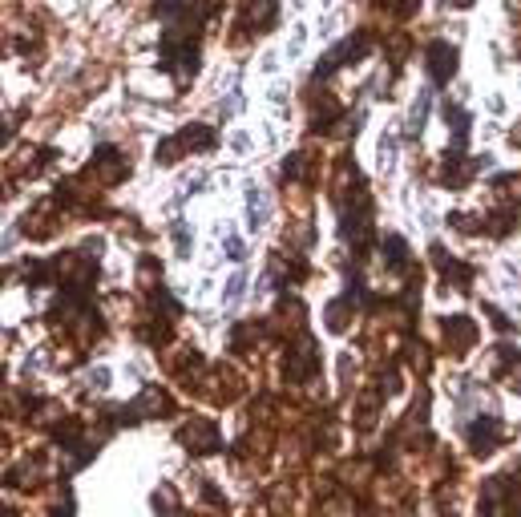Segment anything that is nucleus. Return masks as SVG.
Segmentation results:
<instances>
[{"instance_id":"f03ea898","label":"nucleus","mask_w":521,"mask_h":517,"mask_svg":"<svg viewBox=\"0 0 521 517\" xmlns=\"http://www.w3.org/2000/svg\"><path fill=\"white\" fill-rule=\"evenodd\" d=\"M368 49H372V33H364V29H360V33H352L348 41H340V45H336L332 53H324V57H320V69H316V73H320V77H328V73H336V69H344L348 61H356V57H364Z\"/></svg>"},{"instance_id":"9d476101","label":"nucleus","mask_w":521,"mask_h":517,"mask_svg":"<svg viewBox=\"0 0 521 517\" xmlns=\"http://www.w3.org/2000/svg\"><path fill=\"white\" fill-rule=\"evenodd\" d=\"M243 287H247V279H243V275H235V279L227 283V303H239V299H243Z\"/></svg>"},{"instance_id":"1a4fd4ad","label":"nucleus","mask_w":521,"mask_h":517,"mask_svg":"<svg viewBox=\"0 0 521 517\" xmlns=\"http://www.w3.org/2000/svg\"><path fill=\"white\" fill-rule=\"evenodd\" d=\"M247 211H251V231L263 227V202H259V190H247Z\"/></svg>"},{"instance_id":"20e7f679","label":"nucleus","mask_w":521,"mask_h":517,"mask_svg":"<svg viewBox=\"0 0 521 517\" xmlns=\"http://www.w3.org/2000/svg\"><path fill=\"white\" fill-rule=\"evenodd\" d=\"M501 441H505V429H501V421H493V417H477V421L469 425V445H473V453H477V457L493 453Z\"/></svg>"},{"instance_id":"39448f33","label":"nucleus","mask_w":521,"mask_h":517,"mask_svg":"<svg viewBox=\"0 0 521 517\" xmlns=\"http://www.w3.org/2000/svg\"><path fill=\"white\" fill-rule=\"evenodd\" d=\"M425 61H429V77H433L437 85H445V81L453 77V69H457V49H453L449 41H433V45L425 49Z\"/></svg>"},{"instance_id":"f8f14e48","label":"nucleus","mask_w":521,"mask_h":517,"mask_svg":"<svg viewBox=\"0 0 521 517\" xmlns=\"http://www.w3.org/2000/svg\"><path fill=\"white\" fill-rule=\"evenodd\" d=\"M227 255H235V263H239V259H243V243H239V239H231V243H227Z\"/></svg>"},{"instance_id":"9b49d317","label":"nucleus","mask_w":521,"mask_h":517,"mask_svg":"<svg viewBox=\"0 0 521 517\" xmlns=\"http://www.w3.org/2000/svg\"><path fill=\"white\" fill-rule=\"evenodd\" d=\"M489 320H493V328H501V332H509V328H513V324H509V320L497 312V307H489Z\"/></svg>"},{"instance_id":"423d86ee","label":"nucleus","mask_w":521,"mask_h":517,"mask_svg":"<svg viewBox=\"0 0 521 517\" xmlns=\"http://www.w3.org/2000/svg\"><path fill=\"white\" fill-rule=\"evenodd\" d=\"M275 0H243V25L247 29H255V33H263L267 25H275Z\"/></svg>"},{"instance_id":"6e6552de","label":"nucleus","mask_w":521,"mask_h":517,"mask_svg":"<svg viewBox=\"0 0 521 517\" xmlns=\"http://www.w3.org/2000/svg\"><path fill=\"white\" fill-rule=\"evenodd\" d=\"M425 118H429V93H421V101H416V110H412V122H408V126H412L408 134H412V138L421 134V122H425Z\"/></svg>"},{"instance_id":"0eeeda50","label":"nucleus","mask_w":521,"mask_h":517,"mask_svg":"<svg viewBox=\"0 0 521 517\" xmlns=\"http://www.w3.org/2000/svg\"><path fill=\"white\" fill-rule=\"evenodd\" d=\"M445 324H449V336H453L457 352H465V348L477 344V328H473V320H445Z\"/></svg>"},{"instance_id":"7ed1b4c3","label":"nucleus","mask_w":521,"mask_h":517,"mask_svg":"<svg viewBox=\"0 0 521 517\" xmlns=\"http://www.w3.org/2000/svg\"><path fill=\"white\" fill-rule=\"evenodd\" d=\"M178 441L190 449V453H219L223 449V437L215 429V421H190L186 429H178Z\"/></svg>"},{"instance_id":"f257e3e1","label":"nucleus","mask_w":521,"mask_h":517,"mask_svg":"<svg viewBox=\"0 0 521 517\" xmlns=\"http://www.w3.org/2000/svg\"><path fill=\"white\" fill-rule=\"evenodd\" d=\"M215 130H206V126H186L182 134H174V138H166L162 146H158V162L162 166H170L178 154H190V150H215Z\"/></svg>"}]
</instances>
